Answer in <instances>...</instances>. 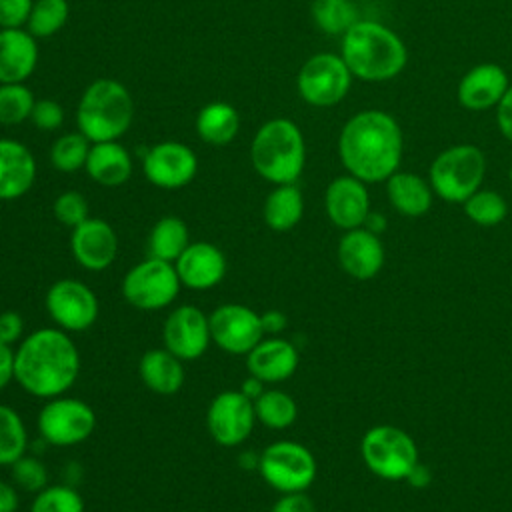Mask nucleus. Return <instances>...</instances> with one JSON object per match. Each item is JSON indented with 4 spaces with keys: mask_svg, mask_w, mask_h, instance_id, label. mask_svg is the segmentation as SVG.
<instances>
[{
    "mask_svg": "<svg viewBox=\"0 0 512 512\" xmlns=\"http://www.w3.org/2000/svg\"><path fill=\"white\" fill-rule=\"evenodd\" d=\"M404 150L402 128L384 110L370 108L350 116L338 136V156L348 174L366 184L386 182L398 168Z\"/></svg>",
    "mask_w": 512,
    "mask_h": 512,
    "instance_id": "f257e3e1",
    "label": "nucleus"
},
{
    "mask_svg": "<svg viewBox=\"0 0 512 512\" xmlns=\"http://www.w3.org/2000/svg\"><path fill=\"white\" fill-rule=\"evenodd\" d=\"M80 374V352L62 328H38L14 350V380L36 398L66 394Z\"/></svg>",
    "mask_w": 512,
    "mask_h": 512,
    "instance_id": "f03ea898",
    "label": "nucleus"
},
{
    "mask_svg": "<svg viewBox=\"0 0 512 512\" xmlns=\"http://www.w3.org/2000/svg\"><path fill=\"white\" fill-rule=\"evenodd\" d=\"M340 56L352 76L364 82L392 80L408 64L404 40L382 22L362 18L344 32Z\"/></svg>",
    "mask_w": 512,
    "mask_h": 512,
    "instance_id": "7ed1b4c3",
    "label": "nucleus"
},
{
    "mask_svg": "<svg viewBox=\"0 0 512 512\" xmlns=\"http://www.w3.org/2000/svg\"><path fill=\"white\" fill-rule=\"evenodd\" d=\"M250 160L266 182L296 184L306 164V142L298 124L290 118L264 122L250 144Z\"/></svg>",
    "mask_w": 512,
    "mask_h": 512,
    "instance_id": "20e7f679",
    "label": "nucleus"
},
{
    "mask_svg": "<svg viewBox=\"0 0 512 512\" xmlns=\"http://www.w3.org/2000/svg\"><path fill=\"white\" fill-rule=\"evenodd\" d=\"M134 120V100L114 78H96L86 86L76 108L78 130L94 142L118 140Z\"/></svg>",
    "mask_w": 512,
    "mask_h": 512,
    "instance_id": "39448f33",
    "label": "nucleus"
},
{
    "mask_svg": "<svg viewBox=\"0 0 512 512\" xmlns=\"http://www.w3.org/2000/svg\"><path fill=\"white\" fill-rule=\"evenodd\" d=\"M484 174V152L476 144H454L432 160L428 182L438 198L452 204H462L476 190H480Z\"/></svg>",
    "mask_w": 512,
    "mask_h": 512,
    "instance_id": "423d86ee",
    "label": "nucleus"
},
{
    "mask_svg": "<svg viewBox=\"0 0 512 512\" xmlns=\"http://www.w3.org/2000/svg\"><path fill=\"white\" fill-rule=\"evenodd\" d=\"M360 454L366 468L382 480H406L418 464V446L408 432L392 424L368 428L360 440Z\"/></svg>",
    "mask_w": 512,
    "mask_h": 512,
    "instance_id": "0eeeda50",
    "label": "nucleus"
},
{
    "mask_svg": "<svg viewBox=\"0 0 512 512\" xmlns=\"http://www.w3.org/2000/svg\"><path fill=\"white\" fill-rule=\"evenodd\" d=\"M316 470L314 454L292 440L272 442L258 456L260 476L280 494L306 492L316 480Z\"/></svg>",
    "mask_w": 512,
    "mask_h": 512,
    "instance_id": "6e6552de",
    "label": "nucleus"
},
{
    "mask_svg": "<svg viewBox=\"0 0 512 512\" xmlns=\"http://www.w3.org/2000/svg\"><path fill=\"white\" fill-rule=\"evenodd\" d=\"M180 288L182 282L174 262H164L152 256L134 264L122 278L124 300L144 312L170 306L176 300Z\"/></svg>",
    "mask_w": 512,
    "mask_h": 512,
    "instance_id": "1a4fd4ad",
    "label": "nucleus"
},
{
    "mask_svg": "<svg viewBox=\"0 0 512 512\" xmlns=\"http://www.w3.org/2000/svg\"><path fill=\"white\" fill-rule=\"evenodd\" d=\"M352 72L340 54L318 52L298 70L296 90L300 98L316 108L336 106L346 98L352 86Z\"/></svg>",
    "mask_w": 512,
    "mask_h": 512,
    "instance_id": "9d476101",
    "label": "nucleus"
},
{
    "mask_svg": "<svg viewBox=\"0 0 512 512\" xmlns=\"http://www.w3.org/2000/svg\"><path fill=\"white\" fill-rule=\"evenodd\" d=\"M36 424L46 444L68 448L82 444L92 436L96 414L88 402L62 394L46 400L38 412Z\"/></svg>",
    "mask_w": 512,
    "mask_h": 512,
    "instance_id": "9b49d317",
    "label": "nucleus"
},
{
    "mask_svg": "<svg viewBox=\"0 0 512 512\" xmlns=\"http://www.w3.org/2000/svg\"><path fill=\"white\" fill-rule=\"evenodd\" d=\"M44 306L52 322L66 332L88 330L100 312L96 292L76 278L56 280L46 290Z\"/></svg>",
    "mask_w": 512,
    "mask_h": 512,
    "instance_id": "f8f14e48",
    "label": "nucleus"
},
{
    "mask_svg": "<svg viewBox=\"0 0 512 512\" xmlns=\"http://www.w3.org/2000/svg\"><path fill=\"white\" fill-rule=\"evenodd\" d=\"M254 424V402L240 390H222L208 404L206 428L212 440L224 448H234L246 442Z\"/></svg>",
    "mask_w": 512,
    "mask_h": 512,
    "instance_id": "ddd939ff",
    "label": "nucleus"
},
{
    "mask_svg": "<svg viewBox=\"0 0 512 512\" xmlns=\"http://www.w3.org/2000/svg\"><path fill=\"white\" fill-rule=\"evenodd\" d=\"M208 320L212 342L228 354L246 356L264 338L260 314L244 304H220Z\"/></svg>",
    "mask_w": 512,
    "mask_h": 512,
    "instance_id": "4468645a",
    "label": "nucleus"
},
{
    "mask_svg": "<svg viewBox=\"0 0 512 512\" xmlns=\"http://www.w3.org/2000/svg\"><path fill=\"white\" fill-rule=\"evenodd\" d=\"M146 180L162 190H178L190 184L198 172L196 152L176 140H164L148 148L142 158Z\"/></svg>",
    "mask_w": 512,
    "mask_h": 512,
    "instance_id": "2eb2a0df",
    "label": "nucleus"
},
{
    "mask_svg": "<svg viewBox=\"0 0 512 512\" xmlns=\"http://www.w3.org/2000/svg\"><path fill=\"white\" fill-rule=\"evenodd\" d=\"M162 344L184 362L200 358L212 344L208 316L194 304L174 308L164 320Z\"/></svg>",
    "mask_w": 512,
    "mask_h": 512,
    "instance_id": "dca6fc26",
    "label": "nucleus"
},
{
    "mask_svg": "<svg viewBox=\"0 0 512 512\" xmlns=\"http://www.w3.org/2000/svg\"><path fill=\"white\" fill-rule=\"evenodd\" d=\"M118 234L102 218H88L70 234V252L74 260L88 272L110 268L118 256Z\"/></svg>",
    "mask_w": 512,
    "mask_h": 512,
    "instance_id": "f3484780",
    "label": "nucleus"
},
{
    "mask_svg": "<svg viewBox=\"0 0 512 512\" xmlns=\"http://www.w3.org/2000/svg\"><path fill=\"white\" fill-rule=\"evenodd\" d=\"M324 208L328 220L344 232L364 226L370 214V194L366 182L352 174L336 176L326 188Z\"/></svg>",
    "mask_w": 512,
    "mask_h": 512,
    "instance_id": "a211bd4d",
    "label": "nucleus"
},
{
    "mask_svg": "<svg viewBox=\"0 0 512 512\" xmlns=\"http://www.w3.org/2000/svg\"><path fill=\"white\" fill-rule=\"evenodd\" d=\"M340 268L354 280H370L384 266V244L366 226L346 230L336 248Z\"/></svg>",
    "mask_w": 512,
    "mask_h": 512,
    "instance_id": "6ab92c4d",
    "label": "nucleus"
},
{
    "mask_svg": "<svg viewBox=\"0 0 512 512\" xmlns=\"http://www.w3.org/2000/svg\"><path fill=\"white\" fill-rule=\"evenodd\" d=\"M510 86L508 74L500 64L482 62L472 66L456 86V100L470 112L496 108Z\"/></svg>",
    "mask_w": 512,
    "mask_h": 512,
    "instance_id": "aec40b11",
    "label": "nucleus"
},
{
    "mask_svg": "<svg viewBox=\"0 0 512 512\" xmlns=\"http://www.w3.org/2000/svg\"><path fill=\"white\" fill-rule=\"evenodd\" d=\"M182 286L210 290L226 276V256L212 242H190L174 262Z\"/></svg>",
    "mask_w": 512,
    "mask_h": 512,
    "instance_id": "412c9836",
    "label": "nucleus"
},
{
    "mask_svg": "<svg viewBox=\"0 0 512 512\" xmlns=\"http://www.w3.org/2000/svg\"><path fill=\"white\" fill-rule=\"evenodd\" d=\"M298 360V350L292 342L278 336H270L262 338L246 354V368L264 384H276L288 380L296 372Z\"/></svg>",
    "mask_w": 512,
    "mask_h": 512,
    "instance_id": "4be33fe9",
    "label": "nucleus"
},
{
    "mask_svg": "<svg viewBox=\"0 0 512 512\" xmlns=\"http://www.w3.org/2000/svg\"><path fill=\"white\" fill-rule=\"evenodd\" d=\"M38 38L24 28H0V84L28 80L40 58Z\"/></svg>",
    "mask_w": 512,
    "mask_h": 512,
    "instance_id": "5701e85b",
    "label": "nucleus"
},
{
    "mask_svg": "<svg viewBox=\"0 0 512 512\" xmlns=\"http://www.w3.org/2000/svg\"><path fill=\"white\" fill-rule=\"evenodd\" d=\"M36 180V160L26 144L0 138V200L22 198Z\"/></svg>",
    "mask_w": 512,
    "mask_h": 512,
    "instance_id": "b1692460",
    "label": "nucleus"
},
{
    "mask_svg": "<svg viewBox=\"0 0 512 512\" xmlns=\"http://www.w3.org/2000/svg\"><path fill=\"white\" fill-rule=\"evenodd\" d=\"M140 380L158 396H174L186 382L184 360L166 348H152L142 354L138 362Z\"/></svg>",
    "mask_w": 512,
    "mask_h": 512,
    "instance_id": "393cba45",
    "label": "nucleus"
},
{
    "mask_svg": "<svg viewBox=\"0 0 512 512\" xmlns=\"http://www.w3.org/2000/svg\"><path fill=\"white\" fill-rule=\"evenodd\" d=\"M84 170L96 184L114 188L130 180L134 162L126 146H122L118 140L94 142L90 146Z\"/></svg>",
    "mask_w": 512,
    "mask_h": 512,
    "instance_id": "a878e982",
    "label": "nucleus"
},
{
    "mask_svg": "<svg viewBox=\"0 0 512 512\" xmlns=\"http://www.w3.org/2000/svg\"><path fill=\"white\" fill-rule=\"evenodd\" d=\"M386 194L392 208L408 218L424 216L432 208V186L414 172L396 170L386 180Z\"/></svg>",
    "mask_w": 512,
    "mask_h": 512,
    "instance_id": "bb28decb",
    "label": "nucleus"
},
{
    "mask_svg": "<svg viewBox=\"0 0 512 512\" xmlns=\"http://www.w3.org/2000/svg\"><path fill=\"white\" fill-rule=\"evenodd\" d=\"M240 130L238 110L222 100L200 108L196 116V134L210 146H228Z\"/></svg>",
    "mask_w": 512,
    "mask_h": 512,
    "instance_id": "cd10ccee",
    "label": "nucleus"
},
{
    "mask_svg": "<svg viewBox=\"0 0 512 512\" xmlns=\"http://www.w3.org/2000/svg\"><path fill=\"white\" fill-rule=\"evenodd\" d=\"M304 214V198L296 184L274 186L262 206V218L274 232L292 230Z\"/></svg>",
    "mask_w": 512,
    "mask_h": 512,
    "instance_id": "c85d7f7f",
    "label": "nucleus"
},
{
    "mask_svg": "<svg viewBox=\"0 0 512 512\" xmlns=\"http://www.w3.org/2000/svg\"><path fill=\"white\" fill-rule=\"evenodd\" d=\"M190 244L188 226L178 216H162L156 220L148 234V256L164 260V262H176L178 256L186 250Z\"/></svg>",
    "mask_w": 512,
    "mask_h": 512,
    "instance_id": "c756f323",
    "label": "nucleus"
},
{
    "mask_svg": "<svg viewBox=\"0 0 512 512\" xmlns=\"http://www.w3.org/2000/svg\"><path fill=\"white\" fill-rule=\"evenodd\" d=\"M254 412L256 420L270 430H286L298 418L296 400L288 392L276 388L264 390L254 400Z\"/></svg>",
    "mask_w": 512,
    "mask_h": 512,
    "instance_id": "7c9ffc66",
    "label": "nucleus"
},
{
    "mask_svg": "<svg viewBox=\"0 0 512 512\" xmlns=\"http://www.w3.org/2000/svg\"><path fill=\"white\" fill-rule=\"evenodd\" d=\"M310 14L316 28L330 36H344L360 20L354 0H312Z\"/></svg>",
    "mask_w": 512,
    "mask_h": 512,
    "instance_id": "2f4dec72",
    "label": "nucleus"
},
{
    "mask_svg": "<svg viewBox=\"0 0 512 512\" xmlns=\"http://www.w3.org/2000/svg\"><path fill=\"white\" fill-rule=\"evenodd\" d=\"M28 430L10 404H0V466H12L26 454Z\"/></svg>",
    "mask_w": 512,
    "mask_h": 512,
    "instance_id": "473e14b6",
    "label": "nucleus"
},
{
    "mask_svg": "<svg viewBox=\"0 0 512 512\" xmlns=\"http://www.w3.org/2000/svg\"><path fill=\"white\" fill-rule=\"evenodd\" d=\"M68 18V0H34L26 22V30L36 38H50L66 26Z\"/></svg>",
    "mask_w": 512,
    "mask_h": 512,
    "instance_id": "72a5a7b5",
    "label": "nucleus"
},
{
    "mask_svg": "<svg viewBox=\"0 0 512 512\" xmlns=\"http://www.w3.org/2000/svg\"><path fill=\"white\" fill-rule=\"evenodd\" d=\"M92 142L78 130L58 136L50 148V164L60 172H78L86 166Z\"/></svg>",
    "mask_w": 512,
    "mask_h": 512,
    "instance_id": "f704fd0d",
    "label": "nucleus"
},
{
    "mask_svg": "<svg viewBox=\"0 0 512 512\" xmlns=\"http://www.w3.org/2000/svg\"><path fill=\"white\" fill-rule=\"evenodd\" d=\"M464 214L478 226H496L508 216V204L502 194L494 190H476L462 202Z\"/></svg>",
    "mask_w": 512,
    "mask_h": 512,
    "instance_id": "c9c22d12",
    "label": "nucleus"
},
{
    "mask_svg": "<svg viewBox=\"0 0 512 512\" xmlns=\"http://www.w3.org/2000/svg\"><path fill=\"white\" fill-rule=\"evenodd\" d=\"M34 102L36 98L24 82L0 84V124L16 126L30 120Z\"/></svg>",
    "mask_w": 512,
    "mask_h": 512,
    "instance_id": "e433bc0d",
    "label": "nucleus"
},
{
    "mask_svg": "<svg viewBox=\"0 0 512 512\" xmlns=\"http://www.w3.org/2000/svg\"><path fill=\"white\" fill-rule=\"evenodd\" d=\"M30 512H84V498L68 484H48L36 492Z\"/></svg>",
    "mask_w": 512,
    "mask_h": 512,
    "instance_id": "4c0bfd02",
    "label": "nucleus"
},
{
    "mask_svg": "<svg viewBox=\"0 0 512 512\" xmlns=\"http://www.w3.org/2000/svg\"><path fill=\"white\" fill-rule=\"evenodd\" d=\"M52 212L56 220L68 228H76L90 218L88 200L78 190H64L62 194H58L52 204Z\"/></svg>",
    "mask_w": 512,
    "mask_h": 512,
    "instance_id": "58836bf2",
    "label": "nucleus"
},
{
    "mask_svg": "<svg viewBox=\"0 0 512 512\" xmlns=\"http://www.w3.org/2000/svg\"><path fill=\"white\" fill-rule=\"evenodd\" d=\"M10 468H12L14 484L26 492L36 494L48 486V470H46L44 462L38 460L36 456L24 454Z\"/></svg>",
    "mask_w": 512,
    "mask_h": 512,
    "instance_id": "ea45409f",
    "label": "nucleus"
},
{
    "mask_svg": "<svg viewBox=\"0 0 512 512\" xmlns=\"http://www.w3.org/2000/svg\"><path fill=\"white\" fill-rule=\"evenodd\" d=\"M30 122L44 132H52L56 128H60L64 124V108L60 102L50 100V98H42L34 102L32 114H30Z\"/></svg>",
    "mask_w": 512,
    "mask_h": 512,
    "instance_id": "a19ab883",
    "label": "nucleus"
},
{
    "mask_svg": "<svg viewBox=\"0 0 512 512\" xmlns=\"http://www.w3.org/2000/svg\"><path fill=\"white\" fill-rule=\"evenodd\" d=\"M34 0H0V28H24Z\"/></svg>",
    "mask_w": 512,
    "mask_h": 512,
    "instance_id": "79ce46f5",
    "label": "nucleus"
},
{
    "mask_svg": "<svg viewBox=\"0 0 512 512\" xmlns=\"http://www.w3.org/2000/svg\"><path fill=\"white\" fill-rule=\"evenodd\" d=\"M26 320L18 310H4L0 312V342L16 344L24 338Z\"/></svg>",
    "mask_w": 512,
    "mask_h": 512,
    "instance_id": "37998d69",
    "label": "nucleus"
},
{
    "mask_svg": "<svg viewBox=\"0 0 512 512\" xmlns=\"http://www.w3.org/2000/svg\"><path fill=\"white\" fill-rule=\"evenodd\" d=\"M270 512H314V502L306 492H286L272 504Z\"/></svg>",
    "mask_w": 512,
    "mask_h": 512,
    "instance_id": "c03bdc74",
    "label": "nucleus"
},
{
    "mask_svg": "<svg viewBox=\"0 0 512 512\" xmlns=\"http://www.w3.org/2000/svg\"><path fill=\"white\" fill-rule=\"evenodd\" d=\"M496 126L500 134L512 144V84L496 106Z\"/></svg>",
    "mask_w": 512,
    "mask_h": 512,
    "instance_id": "a18cd8bd",
    "label": "nucleus"
},
{
    "mask_svg": "<svg viewBox=\"0 0 512 512\" xmlns=\"http://www.w3.org/2000/svg\"><path fill=\"white\" fill-rule=\"evenodd\" d=\"M14 380V350L10 344L0 342V390Z\"/></svg>",
    "mask_w": 512,
    "mask_h": 512,
    "instance_id": "49530a36",
    "label": "nucleus"
},
{
    "mask_svg": "<svg viewBox=\"0 0 512 512\" xmlns=\"http://www.w3.org/2000/svg\"><path fill=\"white\" fill-rule=\"evenodd\" d=\"M260 318H262L264 334H272V336L280 334L286 328V324H288L286 316L282 312H278V310H266L264 314H260Z\"/></svg>",
    "mask_w": 512,
    "mask_h": 512,
    "instance_id": "de8ad7c7",
    "label": "nucleus"
},
{
    "mask_svg": "<svg viewBox=\"0 0 512 512\" xmlns=\"http://www.w3.org/2000/svg\"><path fill=\"white\" fill-rule=\"evenodd\" d=\"M20 504L18 492L12 484L0 480V512H16Z\"/></svg>",
    "mask_w": 512,
    "mask_h": 512,
    "instance_id": "09e8293b",
    "label": "nucleus"
},
{
    "mask_svg": "<svg viewBox=\"0 0 512 512\" xmlns=\"http://www.w3.org/2000/svg\"><path fill=\"white\" fill-rule=\"evenodd\" d=\"M266 388H264V382L260 380V378H256V376H248L246 380H242V384H240V392L246 396V398H250L252 402L264 392Z\"/></svg>",
    "mask_w": 512,
    "mask_h": 512,
    "instance_id": "8fccbe9b",
    "label": "nucleus"
},
{
    "mask_svg": "<svg viewBox=\"0 0 512 512\" xmlns=\"http://www.w3.org/2000/svg\"><path fill=\"white\" fill-rule=\"evenodd\" d=\"M430 470L424 466V464H416L414 468H412V472L408 474V478H406V482L408 484H412L414 488H426L428 486V482H430Z\"/></svg>",
    "mask_w": 512,
    "mask_h": 512,
    "instance_id": "3c124183",
    "label": "nucleus"
},
{
    "mask_svg": "<svg viewBox=\"0 0 512 512\" xmlns=\"http://www.w3.org/2000/svg\"><path fill=\"white\" fill-rule=\"evenodd\" d=\"M364 226L368 228V230H372V232H380V230H384L386 228V220L380 216V214H374V212H370L368 214V218H366V222H364Z\"/></svg>",
    "mask_w": 512,
    "mask_h": 512,
    "instance_id": "603ef678",
    "label": "nucleus"
},
{
    "mask_svg": "<svg viewBox=\"0 0 512 512\" xmlns=\"http://www.w3.org/2000/svg\"><path fill=\"white\" fill-rule=\"evenodd\" d=\"M508 176H510V182H512V166H510V172H508Z\"/></svg>",
    "mask_w": 512,
    "mask_h": 512,
    "instance_id": "864d4df0",
    "label": "nucleus"
}]
</instances>
